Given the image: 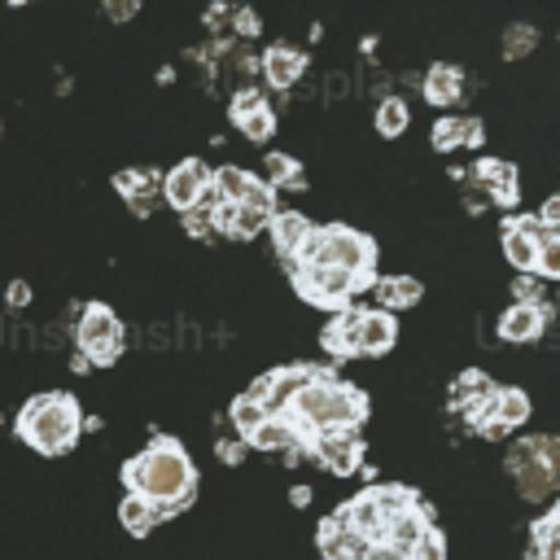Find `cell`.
<instances>
[{
    "mask_svg": "<svg viewBox=\"0 0 560 560\" xmlns=\"http://www.w3.org/2000/svg\"><path fill=\"white\" fill-rule=\"evenodd\" d=\"M368 394L350 381L337 376V368L315 363V372L284 398V407L276 411V424L289 433L293 451H306L328 438V433H359L368 420Z\"/></svg>",
    "mask_w": 560,
    "mask_h": 560,
    "instance_id": "obj_1",
    "label": "cell"
},
{
    "mask_svg": "<svg viewBox=\"0 0 560 560\" xmlns=\"http://www.w3.org/2000/svg\"><path fill=\"white\" fill-rule=\"evenodd\" d=\"M118 477L127 494L144 499L158 512V521H175L197 499V464L188 459L184 442L171 433H153L140 455L122 459Z\"/></svg>",
    "mask_w": 560,
    "mask_h": 560,
    "instance_id": "obj_2",
    "label": "cell"
},
{
    "mask_svg": "<svg viewBox=\"0 0 560 560\" xmlns=\"http://www.w3.org/2000/svg\"><path fill=\"white\" fill-rule=\"evenodd\" d=\"M13 429H18V438L31 451H39V455H66V451H74V442L83 433V407L66 389H44V394H35V398L22 402Z\"/></svg>",
    "mask_w": 560,
    "mask_h": 560,
    "instance_id": "obj_3",
    "label": "cell"
},
{
    "mask_svg": "<svg viewBox=\"0 0 560 560\" xmlns=\"http://www.w3.org/2000/svg\"><path fill=\"white\" fill-rule=\"evenodd\" d=\"M289 267H337L346 276L376 280V241L350 223H319Z\"/></svg>",
    "mask_w": 560,
    "mask_h": 560,
    "instance_id": "obj_4",
    "label": "cell"
},
{
    "mask_svg": "<svg viewBox=\"0 0 560 560\" xmlns=\"http://www.w3.org/2000/svg\"><path fill=\"white\" fill-rule=\"evenodd\" d=\"M508 472L521 490V499L529 503H542L556 494V477H560V451H556V438L551 433H538V438H525L508 451Z\"/></svg>",
    "mask_w": 560,
    "mask_h": 560,
    "instance_id": "obj_5",
    "label": "cell"
},
{
    "mask_svg": "<svg viewBox=\"0 0 560 560\" xmlns=\"http://www.w3.org/2000/svg\"><path fill=\"white\" fill-rule=\"evenodd\" d=\"M122 341H127V328H122V319H118L105 302H88V306L79 311L74 354H79L88 368H109V363H118Z\"/></svg>",
    "mask_w": 560,
    "mask_h": 560,
    "instance_id": "obj_6",
    "label": "cell"
},
{
    "mask_svg": "<svg viewBox=\"0 0 560 560\" xmlns=\"http://www.w3.org/2000/svg\"><path fill=\"white\" fill-rule=\"evenodd\" d=\"M289 276H293V289H298L302 302L324 306V311H332V315L346 311L363 289H372V280L346 276V271H337V267H289Z\"/></svg>",
    "mask_w": 560,
    "mask_h": 560,
    "instance_id": "obj_7",
    "label": "cell"
},
{
    "mask_svg": "<svg viewBox=\"0 0 560 560\" xmlns=\"http://www.w3.org/2000/svg\"><path fill=\"white\" fill-rule=\"evenodd\" d=\"M529 420V398L525 389L516 385H494L472 411H468V424L481 433V438H503L512 429H521Z\"/></svg>",
    "mask_w": 560,
    "mask_h": 560,
    "instance_id": "obj_8",
    "label": "cell"
},
{
    "mask_svg": "<svg viewBox=\"0 0 560 560\" xmlns=\"http://www.w3.org/2000/svg\"><path fill=\"white\" fill-rule=\"evenodd\" d=\"M206 192H210V166H206L201 158H184V162H175V166L162 175V197H166V206L179 210V214L197 210V206L206 201Z\"/></svg>",
    "mask_w": 560,
    "mask_h": 560,
    "instance_id": "obj_9",
    "label": "cell"
},
{
    "mask_svg": "<svg viewBox=\"0 0 560 560\" xmlns=\"http://www.w3.org/2000/svg\"><path fill=\"white\" fill-rule=\"evenodd\" d=\"M228 118H232V127H236L245 140H254V144H262V140L276 131V109H271V101H267L258 88H241V92L232 96V105H228Z\"/></svg>",
    "mask_w": 560,
    "mask_h": 560,
    "instance_id": "obj_10",
    "label": "cell"
},
{
    "mask_svg": "<svg viewBox=\"0 0 560 560\" xmlns=\"http://www.w3.org/2000/svg\"><path fill=\"white\" fill-rule=\"evenodd\" d=\"M542 232H551V228H542L534 214H508L503 219V258L521 271V276H529L534 271V254H538V241H542Z\"/></svg>",
    "mask_w": 560,
    "mask_h": 560,
    "instance_id": "obj_11",
    "label": "cell"
},
{
    "mask_svg": "<svg viewBox=\"0 0 560 560\" xmlns=\"http://www.w3.org/2000/svg\"><path fill=\"white\" fill-rule=\"evenodd\" d=\"M547 319H551V306H547V302H512V306L499 315L494 332H499L508 346H525V341H538V337H542Z\"/></svg>",
    "mask_w": 560,
    "mask_h": 560,
    "instance_id": "obj_12",
    "label": "cell"
},
{
    "mask_svg": "<svg viewBox=\"0 0 560 560\" xmlns=\"http://www.w3.org/2000/svg\"><path fill=\"white\" fill-rule=\"evenodd\" d=\"M363 438L359 433H328V438H319L315 446H311V459H319L332 477H350V472H359L363 468Z\"/></svg>",
    "mask_w": 560,
    "mask_h": 560,
    "instance_id": "obj_13",
    "label": "cell"
},
{
    "mask_svg": "<svg viewBox=\"0 0 560 560\" xmlns=\"http://www.w3.org/2000/svg\"><path fill=\"white\" fill-rule=\"evenodd\" d=\"M394 341H398V319H394L389 311H381V306L359 311V354H363V359L389 354Z\"/></svg>",
    "mask_w": 560,
    "mask_h": 560,
    "instance_id": "obj_14",
    "label": "cell"
},
{
    "mask_svg": "<svg viewBox=\"0 0 560 560\" xmlns=\"http://www.w3.org/2000/svg\"><path fill=\"white\" fill-rule=\"evenodd\" d=\"M267 232H271L276 254H280L284 262H293V258H298V249L306 245V236L315 232V223H311L302 210H276V214H271V223H267Z\"/></svg>",
    "mask_w": 560,
    "mask_h": 560,
    "instance_id": "obj_15",
    "label": "cell"
},
{
    "mask_svg": "<svg viewBox=\"0 0 560 560\" xmlns=\"http://www.w3.org/2000/svg\"><path fill=\"white\" fill-rule=\"evenodd\" d=\"M319 346H324L332 359H363V354H359V306L337 311V315L319 328Z\"/></svg>",
    "mask_w": 560,
    "mask_h": 560,
    "instance_id": "obj_16",
    "label": "cell"
},
{
    "mask_svg": "<svg viewBox=\"0 0 560 560\" xmlns=\"http://www.w3.org/2000/svg\"><path fill=\"white\" fill-rule=\"evenodd\" d=\"M477 184L499 201V206H516V197H521V175H516V166L512 162H503V158H481L477 166Z\"/></svg>",
    "mask_w": 560,
    "mask_h": 560,
    "instance_id": "obj_17",
    "label": "cell"
},
{
    "mask_svg": "<svg viewBox=\"0 0 560 560\" xmlns=\"http://www.w3.org/2000/svg\"><path fill=\"white\" fill-rule=\"evenodd\" d=\"M114 188H118V197H122L136 214H149L153 197L162 192V175L149 171V166H131V171H118V175H114Z\"/></svg>",
    "mask_w": 560,
    "mask_h": 560,
    "instance_id": "obj_18",
    "label": "cell"
},
{
    "mask_svg": "<svg viewBox=\"0 0 560 560\" xmlns=\"http://www.w3.org/2000/svg\"><path fill=\"white\" fill-rule=\"evenodd\" d=\"M302 70H306V52L302 48H289V44H271L267 52H262V79L271 83V88H293L298 79H302Z\"/></svg>",
    "mask_w": 560,
    "mask_h": 560,
    "instance_id": "obj_19",
    "label": "cell"
},
{
    "mask_svg": "<svg viewBox=\"0 0 560 560\" xmlns=\"http://www.w3.org/2000/svg\"><path fill=\"white\" fill-rule=\"evenodd\" d=\"M481 118H459V114H446L433 122V149L438 153H451V149H477L486 136H481Z\"/></svg>",
    "mask_w": 560,
    "mask_h": 560,
    "instance_id": "obj_20",
    "label": "cell"
},
{
    "mask_svg": "<svg viewBox=\"0 0 560 560\" xmlns=\"http://www.w3.org/2000/svg\"><path fill=\"white\" fill-rule=\"evenodd\" d=\"M420 92H424V101L438 105V109L455 105V101L464 96V74H459V66H451V61H433V66L424 70Z\"/></svg>",
    "mask_w": 560,
    "mask_h": 560,
    "instance_id": "obj_21",
    "label": "cell"
},
{
    "mask_svg": "<svg viewBox=\"0 0 560 560\" xmlns=\"http://www.w3.org/2000/svg\"><path fill=\"white\" fill-rule=\"evenodd\" d=\"M372 293H376V302H381V311H402V306H416L420 298H424V284L416 280V276H376L372 280Z\"/></svg>",
    "mask_w": 560,
    "mask_h": 560,
    "instance_id": "obj_22",
    "label": "cell"
},
{
    "mask_svg": "<svg viewBox=\"0 0 560 560\" xmlns=\"http://www.w3.org/2000/svg\"><path fill=\"white\" fill-rule=\"evenodd\" d=\"M490 389H494V381H490L481 368H468V372H459V376L451 381V407H459V411L468 416Z\"/></svg>",
    "mask_w": 560,
    "mask_h": 560,
    "instance_id": "obj_23",
    "label": "cell"
},
{
    "mask_svg": "<svg viewBox=\"0 0 560 560\" xmlns=\"http://www.w3.org/2000/svg\"><path fill=\"white\" fill-rule=\"evenodd\" d=\"M529 542L538 560H560V508H547L534 525H529Z\"/></svg>",
    "mask_w": 560,
    "mask_h": 560,
    "instance_id": "obj_24",
    "label": "cell"
},
{
    "mask_svg": "<svg viewBox=\"0 0 560 560\" xmlns=\"http://www.w3.org/2000/svg\"><path fill=\"white\" fill-rule=\"evenodd\" d=\"M118 521H122V529L131 534V538H149L162 521H158V512L144 503V499H136V494H122V503H118Z\"/></svg>",
    "mask_w": 560,
    "mask_h": 560,
    "instance_id": "obj_25",
    "label": "cell"
},
{
    "mask_svg": "<svg viewBox=\"0 0 560 560\" xmlns=\"http://www.w3.org/2000/svg\"><path fill=\"white\" fill-rule=\"evenodd\" d=\"M376 131L385 136V140H398L402 131H407V122H411V114H407V101L402 96H385L381 105H376Z\"/></svg>",
    "mask_w": 560,
    "mask_h": 560,
    "instance_id": "obj_26",
    "label": "cell"
},
{
    "mask_svg": "<svg viewBox=\"0 0 560 560\" xmlns=\"http://www.w3.org/2000/svg\"><path fill=\"white\" fill-rule=\"evenodd\" d=\"M267 184L271 188H302L306 179H302V162L298 158H289V153H267Z\"/></svg>",
    "mask_w": 560,
    "mask_h": 560,
    "instance_id": "obj_27",
    "label": "cell"
},
{
    "mask_svg": "<svg viewBox=\"0 0 560 560\" xmlns=\"http://www.w3.org/2000/svg\"><path fill=\"white\" fill-rule=\"evenodd\" d=\"M529 276H538V280H556L560 276V232H542Z\"/></svg>",
    "mask_w": 560,
    "mask_h": 560,
    "instance_id": "obj_28",
    "label": "cell"
},
{
    "mask_svg": "<svg viewBox=\"0 0 560 560\" xmlns=\"http://www.w3.org/2000/svg\"><path fill=\"white\" fill-rule=\"evenodd\" d=\"M228 416H232V424H236L241 442H245V438H249V433H254V429L267 420V411H262L254 398H245V394H236V398H232V411H228Z\"/></svg>",
    "mask_w": 560,
    "mask_h": 560,
    "instance_id": "obj_29",
    "label": "cell"
},
{
    "mask_svg": "<svg viewBox=\"0 0 560 560\" xmlns=\"http://www.w3.org/2000/svg\"><path fill=\"white\" fill-rule=\"evenodd\" d=\"M534 39H538V35H534V26H512V31L503 35V57H508V61L525 57V52L534 48Z\"/></svg>",
    "mask_w": 560,
    "mask_h": 560,
    "instance_id": "obj_30",
    "label": "cell"
},
{
    "mask_svg": "<svg viewBox=\"0 0 560 560\" xmlns=\"http://www.w3.org/2000/svg\"><path fill=\"white\" fill-rule=\"evenodd\" d=\"M26 302H31V289H26L22 280H13V284H9V306H26Z\"/></svg>",
    "mask_w": 560,
    "mask_h": 560,
    "instance_id": "obj_31",
    "label": "cell"
},
{
    "mask_svg": "<svg viewBox=\"0 0 560 560\" xmlns=\"http://www.w3.org/2000/svg\"><path fill=\"white\" fill-rule=\"evenodd\" d=\"M140 4H105V18H131Z\"/></svg>",
    "mask_w": 560,
    "mask_h": 560,
    "instance_id": "obj_32",
    "label": "cell"
},
{
    "mask_svg": "<svg viewBox=\"0 0 560 560\" xmlns=\"http://www.w3.org/2000/svg\"><path fill=\"white\" fill-rule=\"evenodd\" d=\"M289 499H293V508H306V503H311V490H306V486H293Z\"/></svg>",
    "mask_w": 560,
    "mask_h": 560,
    "instance_id": "obj_33",
    "label": "cell"
},
{
    "mask_svg": "<svg viewBox=\"0 0 560 560\" xmlns=\"http://www.w3.org/2000/svg\"><path fill=\"white\" fill-rule=\"evenodd\" d=\"M236 22H241V31H245V35H254V26H258V18H254V13H241Z\"/></svg>",
    "mask_w": 560,
    "mask_h": 560,
    "instance_id": "obj_34",
    "label": "cell"
}]
</instances>
